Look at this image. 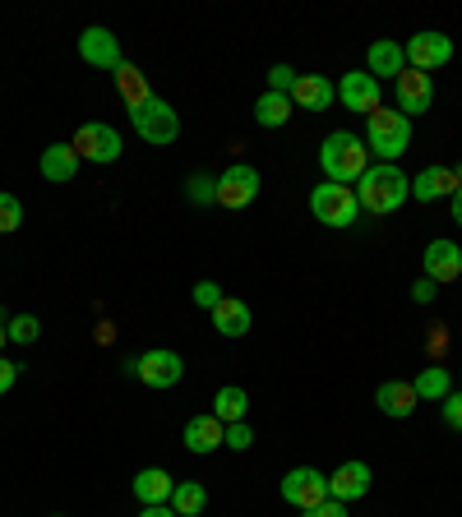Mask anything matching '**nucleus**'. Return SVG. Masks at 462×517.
<instances>
[{"label":"nucleus","instance_id":"obj_44","mask_svg":"<svg viewBox=\"0 0 462 517\" xmlns=\"http://www.w3.org/2000/svg\"><path fill=\"white\" fill-rule=\"evenodd\" d=\"M56 517H61V513H56Z\"/></svg>","mask_w":462,"mask_h":517},{"label":"nucleus","instance_id":"obj_35","mask_svg":"<svg viewBox=\"0 0 462 517\" xmlns=\"http://www.w3.org/2000/svg\"><path fill=\"white\" fill-rule=\"evenodd\" d=\"M439 416H444V425H449V430H462V393L444 397V402H439Z\"/></svg>","mask_w":462,"mask_h":517},{"label":"nucleus","instance_id":"obj_5","mask_svg":"<svg viewBox=\"0 0 462 517\" xmlns=\"http://www.w3.org/2000/svg\"><path fill=\"white\" fill-rule=\"evenodd\" d=\"M125 370H130L139 384L158 388V393H167V388H176L185 379V361L176 356V351H167V347H153V351H144V356H130Z\"/></svg>","mask_w":462,"mask_h":517},{"label":"nucleus","instance_id":"obj_24","mask_svg":"<svg viewBox=\"0 0 462 517\" xmlns=\"http://www.w3.org/2000/svg\"><path fill=\"white\" fill-rule=\"evenodd\" d=\"M111 79H116V93H121V102H125L130 111H139L148 97H153V88H148V74L139 70V65H130V61H125L121 70L111 74Z\"/></svg>","mask_w":462,"mask_h":517},{"label":"nucleus","instance_id":"obj_20","mask_svg":"<svg viewBox=\"0 0 462 517\" xmlns=\"http://www.w3.org/2000/svg\"><path fill=\"white\" fill-rule=\"evenodd\" d=\"M222 434H227V425H222L213 411H208V416H190V421H185V448H190V453H199V457L218 453Z\"/></svg>","mask_w":462,"mask_h":517},{"label":"nucleus","instance_id":"obj_41","mask_svg":"<svg viewBox=\"0 0 462 517\" xmlns=\"http://www.w3.org/2000/svg\"><path fill=\"white\" fill-rule=\"evenodd\" d=\"M10 347V324H0V351Z\"/></svg>","mask_w":462,"mask_h":517},{"label":"nucleus","instance_id":"obj_23","mask_svg":"<svg viewBox=\"0 0 462 517\" xmlns=\"http://www.w3.org/2000/svg\"><path fill=\"white\" fill-rule=\"evenodd\" d=\"M250 324H255L250 305L236 301V296H222V305L213 310V333H222V337H245V333H250Z\"/></svg>","mask_w":462,"mask_h":517},{"label":"nucleus","instance_id":"obj_42","mask_svg":"<svg viewBox=\"0 0 462 517\" xmlns=\"http://www.w3.org/2000/svg\"><path fill=\"white\" fill-rule=\"evenodd\" d=\"M453 181H458V190H462V162H458V167H453Z\"/></svg>","mask_w":462,"mask_h":517},{"label":"nucleus","instance_id":"obj_3","mask_svg":"<svg viewBox=\"0 0 462 517\" xmlns=\"http://www.w3.org/2000/svg\"><path fill=\"white\" fill-rule=\"evenodd\" d=\"M365 148H370V157H379V162H398L407 148H412V121L402 116V111H384L379 107L375 116H365Z\"/></svg>","mask_w":462,"mask_h":517},{"label":"nucleus","instance_id":"obj_8","mask_svg":"<svg viewBox=\"0 0 462 517\" xmlns=\"http://www.w3.org/2000/svg\"><path fill=\"white\" fill-rule=\"evenodd\" d=\"M282 499H287L296 513H310V508H319L329 499V476L315 467H292L282 476Z\"/></svg>","mask_w":462,"mask_h":517},{"label":"nucleus","instance_id":"obj_2","mask_svg":"<svg viewBox=\"0 0 462 517\" xmlns=\"http://www.w3.org/2000/svg\"><path fill=\"white\" fill-rule=\"evenodd\" d=\"M319 171H324V181L329 185H356L370 171V148H365L361 134H329L324 148H319Z\"/></svg>","mask_w":462,"mask_h":517},{"label":"nucleus","instance_id":"obj_29","mask_svg":"<svg viewBox=\"0 0 462 517\" xmlns=\"http://www.w3.org/2000/svg\"><path fill=\"white\" fill-rule=\"evenodd\" d=\"M185 199H190L195 208L218 204V176H208V171H195V176L185 181Z\"/></svg>","mask_w":462,"mask_h":517},{"label":"nucleus","instance_id":"obj_11","mask_svg":"<svg viewBox=\"0 0 462 517\" xmlns=\"http://www.w3.org/2000/svg\"><path fill=\"white\" fill-rule=\"evenodd\" d=\"M402 51H407V65H412V70L430 74V70H444V65L453 61V37H444V33H416Z\"/></svg>","mask_w":462,"mask_h":517},{"label":"nucleus","instance_id":"obj_12","mask_svg":"<svg viewBox=\"0 0 462 517\" xmlns=\"http://www.w3.org/2000/svg\"><path fill=\"white\" fill-rule=\"evenodd\" d=\"M393 84H398V111L407 116V121H412V116H426L430 102H435V84H430V74H421V70L407 65Z\"/></svg>","mask_w":462,"mask_h":517},{"label":"nucleus","instance_id":"obj_1","mask_svg":"<svg viewBox=\"0 0 462 517\" xmlns=\"http://www.w3.org/2000/svg\"><path fill=\"white\" fill-rule=\"evenodd\" d=\"M352 190H356V204L375 217L398 213V208L412 199V181H407V171H402L398 162H375Z\"/></svg>","mask_w":462,"mask_h":517},{"label":"nucleus","instance_id":"obj_19","mask_svg":"<svg viewBox=\"0 0 462 517\" xmlns=\"http://www.w3.org/2000/svg\"><path fill=\"white\" fill-rule=\"evenodd\" d=\"M37 171H42L51 185H70L74 176H79V153H74V144H47Z\"/></svg>","mask_w":462,"mask_h":517},{"label":"nucleus","instance_id":"obj_9","mask_svg":"<svg viewBox=\"0 0 462 517\" xmlns=\"http://www.w3.org/2000/svg\"><path fill=\"white\" fill-rule=\"evenodd\" d=\"M259 185H264L259 167H250V162H231V167L218 176V204L222 208H250L259 199Z\"/></svg>","mask_w":462,"mask_h":517},{"label":"nucleus","instance_id":"obj_27","mask_svg":"<svg viewBox=\"0 0 462 517\" xmlns=\"http://www.w3.org/2000/svg\"><path fill=\"white\" fill-rule=\"evenodd\" d=\"M292 97H282V93H264L255 102V121L264 125V130H282V125L292 121Z\"/></svg>","mask_w":462,"mask_h":517},{"label":"nucleus","instance_id":"obj_30","mask_svg":"<svg viewBox=\"0 0 462 517\" xmlns=\"http://www.w3.org/2000/svg\"><path fill=\"white\" fill-rule=\"evenodd\" d=\"M24 227V204L14 199L10 190H0V236H10V231Z\"/></svg>","mask_w":462,"mask_h":517},{"label":"nucleus","instance_id":"obj_14","mask_svg":"<svg viewBox=\"0 0 462 517\" xmlns=\"http://www.w3.org/2000/svg\"><path fill=\"white\" fill-rule=\"evenodd\" d=\"M338 97H342V107L356 111V116H375V111H379V79H370L365 70L342 74Z\"/></svg>","mask_w":462,"mask_h":517},{"label":"nucleus","instance_id":"obj_28","mask_svg":"<svg viewBox=\"0 0 462 517\" xmlns=\"http://www.w3.org/2000/svg\"><path fill=\"white\" fill-rule=\"evenodd\" d=\"M416 397L421 402H444V397L453 393V370H439V365H430V370L416 374Z\"/></svg>","mask_w":462,"mask_h":517},{"label":"nucleus","instance_id":"obj_18","mask_svg":"<svg viewBox=\"0 0 462 517\" xmlns=\"http://www.w3.org/2000/svg\"><path fill=\"white\" fill-rule=\"evenodd\" d=\"M416 402H421V397H416V388L402 384V379H384V384L375 388V407L384 411L389 421H407V416L416 411Z\"/></svg>","mask_w":462,"mask_h":517},{"label":"nucleus","instance_id":"obj_33","mask_svg":"<svg viewBox=\"0 0 462 517\" xmlns=\"http://www.w3.org/2000/svg\"><path fill=\"white\" fill-rule=\"evenodd\" d=\"M296 79H301V74H296L292 65H273V70H268V93H282V97H292Z\"/></svg>","mask_w":462,"mask_h":517},{"label":"nucleus","instance_id":"obj_40","mask_svg":"<svg viewBox=\"0 0 462 517\" xmlns=\"http://www.w3.org/2000/svg\"><path fill=\"white\" fill-rule=\"evenodd\" d=\"M453 222H458V227H462V190L453 194Z\"/></svg>","mask_w":462,"mask_h":517},{"label":"nucleus","instance_id":"obj_4","mask_svg":"<svg viewBox=\"0 0 462 517\" xmlns=\"http://www.w3.org/2000/svg\"><path fill=\"white\" fill-rule=\"evenodd\" d=\"M130 121H134V134L153 148H167L181 139V116H176V107L162 102V97H148L139 111H130Z\"/></svg>","mask_w":462,"mask_h":517},{"label":"nucleus","instance_id":"obj_13","mask_svg":"<svg viewBox=\"0 0 462 517\" xmlns=\"http://www.w3.org/2000/svg\"><path fill=\"white\" fill-rule=\"evenodd\" d=\"M421 268H426V277L435 282V287H449V282H458L462 277V250L453 241H430L426 254H421Z\"/></svg>","mask_w":462,"mask_h":517},{"label":"nucleus","instance_id":"obj_25","mask_svg":"<svg viewBox=\"0 0 462 517\" xmlns=\"http://www.w3.org/2000/svg\"><path fill=\"white\" fill-rule=\"evenodd\" d=\"M245 411H250V393H245L241 384H227L213 393V416H218L222 425H236L245 421Z\"/></svg>","mask_w":462,"mask_h":517},{"label":"nucleus","instance_id":"obj_21","mask_svg":"<svg viewBox=\"0 0 462 517\" xmlns=\"http://www.w3.org/2000/svg\"><path fill=\"white\" fill-rule=\"evenodd\" d=\"M416 204H435V199H453L458 194V181H453V167H426L412 181Z\"/></svg>","mask_w":462,"mask_h":517},{"label":"nucleus","instance_id":"obj_22","mask_svg":"<svg viewBox=\"0 0 462 517\" xmlns=\"http://www.w3.org/2000/svg\"><path fill=\"white\" fill-rule=\"evenodd\" d=\"M130 490H134V499H139L144 508H153V504H171V490H176V481H171L162 467H144L139 476H134Z\"/></svg>","mask_w":462,"mask_h":517},{"label":"nucleus","instance_id":"obj_32","mask_svg":"<svg viewBox=\"0 0 462 517\" xmlns=\"http://www.w3.org/2000/svg\"><path fill=\"white\" fill-rule=\"evenodd\" d=\"M222 448H231V453H245V448H255V430L245 421L227 425V434H222Z\"/></svg>","mask_w":462,"mask_h":517},{"label":"nucleus","instance_id":"obj_17","mask_svg":"<svg viewBox=\"0 0 462 517\" xmlns=\"http://www.w3.org/2000/svg\"><path fill=\"white\" fill-rule=\"evenodd\" d=\"M338 102V84L324 79V74H301L292 88V107H305V111H329Z\"/></svg>","mask_w":462,"mask_h":517},{"label":"nucleus","instance_id":"obj_31","mask_svg":"<svg viewBox=\"0 0 462 517\" xmlns=\"http://www.w3.org/2000/svg\"><path fill=\"white\" fill-rule=\"evenodd\" d=\"M37 333H42V319H37V314H14L10 319V342H19V347H33Z\"/></svg>","mask_w":462,"mask_h":517},{"label":"nucleus","instance_id":"obj_37","mask_svg":"<svg viewBox=\"0 0 462 517\" xmlns=\"http://www.w3.org/2000/svg\"><path fill=\"white\" fill-rule=\"evenodd\" d=\"M14 384H19V365H10V361H5V356H0V397L10 393Z\"/></svg>","mask_w":462,"mask_h":517},{"label":"nucleus","instance_id":"obj_7","mask_svg":"<svg viewBox=\"0 0 462 517\" xmlns=\"http://www.w3.org/2000/svg\"><path fill=\"white\" fill-rule=\"evenodd\" d=\"M74 153H79V162H98V167H111V162H121V134L111 130V125L102 121H88L79 125V134L70 139Z\"/></svg>","mask_w":462,"mask_h":517},{"label":"nucleus","instance_id":"obj_16","mask_svg":"<svg viewBox=\"0 0 462 517\" xmlns=\"http://www.w3.org/2000/svg\"><path fill=\"white\" fill-rule=\"evenodd\" d=\"M402 70H407V51H402V42H393V37H379L375 47L365 51V74H370V79H398Z\"/></svg>","mask_w":462,"mask_h":517},{"label":"nucleus","instance_id":"obj_15","mask_svg":"<svg viewBox=\"0 0 462 517\" xmlns=\"http://www.w3.org/2000/svg\"><path fill=\"white\" fill-rule=\"evenodd\" d=\"M365 494H370V467L365 462H342L329 476V499H338V504H356Z\"/></svg>","mask_w":462,"mask_h":517},{"label":"nucleus","instance_id":"obj_26","mask_svg":"<svg viewBox=\"0 0 462 517\" xmlns=\"http://www.w3.org/2000/svg\"><path fill=\"white\" fill-rule=\"evenodd\" d=\"M208 508V490L199 481H176V490H171V513L176 517H204Z\"/></svg>","mask_w":462,"mask_h":517},{"label":"nucleus","instance_id":"obj_39","mask_svg":"<svg viewBox=\"0 0 462 517\" xmlns=\"http://www.w3.org/2000/svg\"><path fill=\"white\" fill-rule=\"evenodd\" d=\"M139 517H176V513H171V504H153V508H144Z\"/></svg>","mask_w":462,"mask_h":517},{"label":"nucleus","instance_id":"obj_38","mask_svg":"<svg viewBox=\"0 0 462 517\" xmlns=\"http://www.w3.org/2000/svg\"><path fill=\"white\" fill-rule=\"evenodd\" d=\"M301 517H347V504H338V499H324L319 508H310V513H301Z\"/></svg>","mask_w":462,"mask_h":517},{"label":"nucleus","instance_id":"obj_43","mask_svg":"<svg viewBox=\"0 0 462 517\" xmlns=\"http://www.w3.org/2000/svg\"><path fill=\"white\" fill-rule=\"evenodd\" d=\"M458 379H462V370H458ZM458 393H462V388H458Z\"/></svg>","mask_w":462,"mask_h":517},{"label":"nucleus","instance_id":"obj_10","mask_svg":"<svg viewBox=\"0 0 462 517\" xmlns=\"http://www.w3.org/2000/svg\"><path fill=\"white\" fill-rule=\"evenodd\" d=\"M79 56H84V65H93V70H107V74H116L125 65L121 37L111 33V28H102V24H93V28H84V33H79Z\"/></svg>","mask_w":462,"mask_h":517},{"label":"nucleus","instance_id":"obj_6","mask_svg":"<svg viewBox=\"0 0 462 517\" xmlns=\"http://www.w3.org/2000/svg\"><path fill=\"white\" fill-rule=\"evenodd\" d=\"M310 213H315V222H324V227H352L356 213H361V204H356V190L352 185H315L310 190Z\"/></svg>","mask_w":462,"mask_h":517},{"label":"nucleus","instance_id":"obj_36","mask_svg":"<svg viewBox=\"0 0 462 517\" xmlns=\"http://www.w3.org/2000/svg\"><path fill=\"white\" fill-rule=\"evenodd\" d=\"M435 282H430V277H421V282H412V301L416 305H430V301H435Z\"/></svg>","mask_w":462,"mask_h":517},{"label":"nucleus","instance_id":"obj_34","mask_svg":"<svg viewBox=\"0 0 462 517\" xmlns=\"http://www.w3.org/2000/svg\"><path fill=\"white\" fill-rule=\"evenodd\" d=\"M195 305H199V310H208V314H213V310H218V305H222V287H218V282H213V277H204V282H195Z\"/></svg>","mask_w":462,"mask_h":517}]
</instances>
